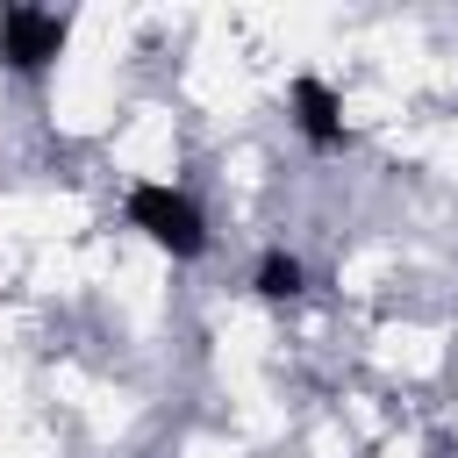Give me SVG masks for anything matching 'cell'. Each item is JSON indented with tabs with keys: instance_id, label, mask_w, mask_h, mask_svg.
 Listing matches in <instances>:
<instances>
[{
	"instance_id": "cell-1",
	"label": "cell",
	"mask_w": 458,
	"mask_h": 458,
	"mask_svg": "<svg viewBox=\"0 0 458 458\" xmlns=\"http://www.w3.org/2000/svg\"><path fill=\"white\" fill-rule=\"evenodd\" d=\"M129 222L150 229V236H157L165 250H179V258L200 250V208H193L186 193H172V186H136V193H129Z\"/></svg>"
},
{
	"instance_id": "cell-2",
	"label": "cell",
	"mask_w": 458,
	"mask_h": 458,
	"mask_svg": "<svg viewBox=\"0 0 458 458\" xmlns=\"http://www.w3.org/2000/svg\"><path fill=\"white\" fill-rule=\"evenodd\" d=\"M57 50H64V21H57V14H36V7H7V14H0V57H7V64L36 72V64H50Z\"/></svg>"
},
{
	"instance_id": "cell-3",
	"label": "cell",
	"mask_w": 458,
	"mask_h": 458,
	"mask_svg": "<svg viewBox=\"0 0 458 458\" xmlns=\"http://www.w3.org/2000/svg\"><path fill=\"white\" fill-rule=\"evenodd\" d=\"M293 100H301V129H308V143H336V136H344V129H336V100H329L322 79H301Z\"/></svg>"
},
{
	"instance_id": "cell-4",
	"label": "cell",
	"mask_w": 458,
	"mask_h": 458,
	"mask_svg": "<svg viewBox=\"0 0 458 458\" xmlns=\"http://www.w3.org/2000/svg\"><path fill=\"white\" fill-rule=\"evenodd\" d=\"M258 286H265V293H293V286H301V265H293V258H265Z\"/></svg>"
}]
</instances>
